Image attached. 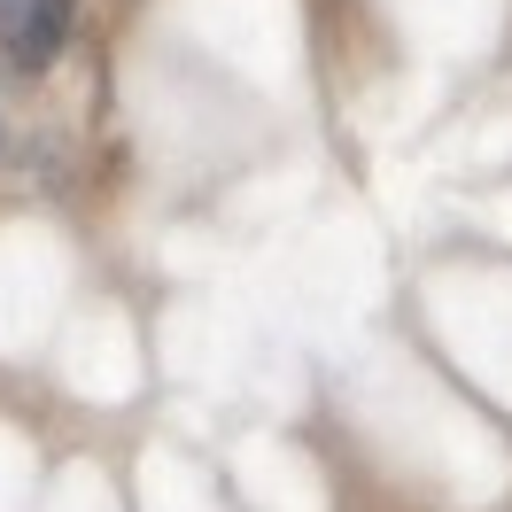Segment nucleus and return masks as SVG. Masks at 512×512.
<instances>
[{"instance_id": "obj_1", "label": "nucleus", "mask_w": 512, "mask_h": 512, "mask_svg": "<svg viewBox=\"0 0 512 512\" xmlns=\"http://www.w3.org/2000/svg\"><path fill=\"white\" fill-rule=\"evenodd\" d=\"M70 8L78 0H0V47L16 70H47L70 39Z\"/></svg>"}]
</instances>
